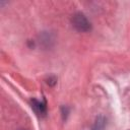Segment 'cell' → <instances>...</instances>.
<instances>
[{"label":"cell","instance_id":"7a4b0ae2","mask_svg":"<svg viewBox=\"0 0 130 130\" xmlns=\"http://www.w3.org/2000/svg\"><path fill=\"white\" fill-rule=\"evenodd\" d=\"M31 108L34 109V111L39 115V116H45L47 113V106H46V102H41L38 101L36 99H34L31 101Z\"/></svg>","mask_w":130,"mask_h":130},{"label":"cell","instance_id":"6da1fadb","mask_svg":"<svg viewBox=\"0 0 130 130\" xmlns=\"http://www.w3.org/2000/svg\"><path fill=\"white\" fill-rule=\"evenodd\" d=\"M71 22H72V25L78 30V31H82V32H85V31H88L90 30V22L88 21V19L85 17V15L81 12H77L75 13L72 18H71Z\"/></svg>","mask_w":130,"mask_h":130},{"label":"cell","instance_id":"3957f363","mask_svg":"<svg viewBox=\"0 0 130 130\" xmlns=\"http://www.w3.org/2000/svg\"><path fill=\"white\" fill-rule=\"evenodd\" d=\"M103 129H104V119L100 117V118L96 119L92 130H103Z\"/></svg>","mask_w":130,"mask_h":130},{"label":"cell","instance_id":"277c9868","mask_svg":"<svg viewBox=\"0 0 130 130\" xmlns=\"http://www.w3.org/2000/svg\"><path fill=\"white\" fill-rule=\"evenodd\" d=\"M20 130H24V129H20Z\"/></svg>","mask_w":130,"mask_h":130}]
</instances>
